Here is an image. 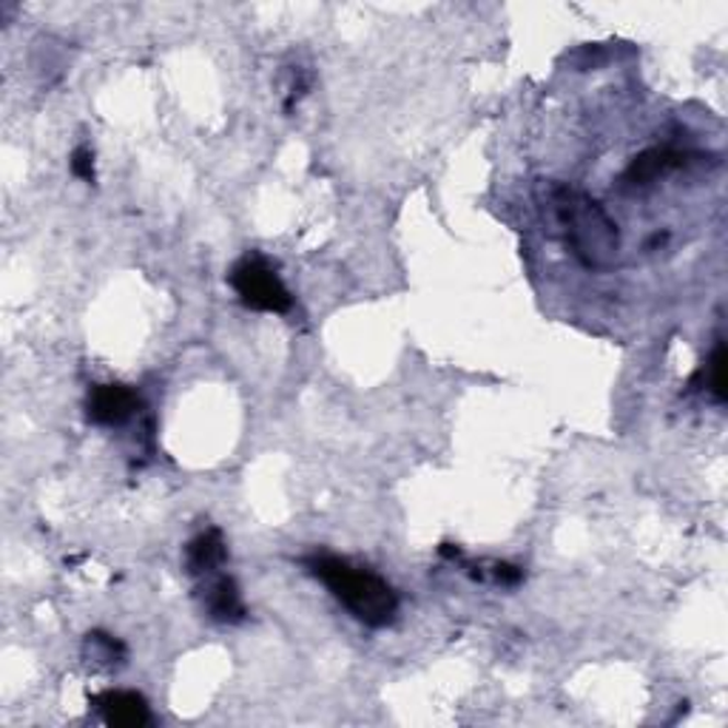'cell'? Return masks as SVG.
Wrapping results in <instances>:
<instances>
[{
	"mask_svg": "<svg viewBox=\"0 0 728 728\" xmlns=\"http://www.w3.org/2000/svg\"><path fill=\"white\" fill-rule=\"evenodd\" d=\"M708 390L715 393L717 402H723L726 398V345H717L715 354H712V359H708Z\"/></svg>",
	"mask_w": 728,
	"mask_h": 728,
	"instance_id": "cell-10",
	"label": "cell"
},
{
	"mask_svg": "<svg viewBox=\"0 0 728 728\" xmlns=\"http://www.w3.org/2000/svg\"><path fill=\"white\" fill-rule=\"evenodd\" d=\"M683 165H686V154H680V151L672 149H651L632 160L629 171H626V180H629L632 185H649L658 177H666L669 171L683 169Z\"/></svg>",
	"mask_w": 728,
	"mask_h": 728,
	"instance_id": "cell-7",
	"label": "cell"
},
{
	"mask_svg": "<svg viewBox=\"0 0 728 728\" xmlns=\"http://www.w3.org/2000/svg\"><path fill=\"white\" fill-rule=\"evenodd\" d=\"M231 288L236 290V297L245 308L251 311H265V313H285L290 311L293 297L285 288L282 279L276 276L268 262L259 256H245V259L231 270Z\"/></svg>",
	"mask_w": 728,
	"mask_h": 728,
	"instance_id": "cell-3",
	"label": "cell"
},
{
	"mask_svg": "<svg viewBox=\"0 0 728 728\" xmlns=\"http://www.w3.org/2000/svg\"><path fill=\"white\" fill-rule=\"evenodd\" d=\"M203 603H206L208 615L220 623H236L245 617V603H242V594L236 589V583L226 575H217L206 583V594H203Z\"/></svg>",
	"mask_w": 728,
	"mask_h": 728,
	"instance_id": "cell-6",
	"label": "cell"
},
{
	"mask_svg": "<svg viewBox=\"0 0 728 728\" xmlns=\"http://www.w3.org/2000/svg\"><path fill=\"white\" fill-rule=\"evenodd\" d=\"M222 561H226V544L220 530H206L185 550V564L194 575H211L217 566H222Z\"/></svg>",
	"mask_w": 728,
	"mask_h": 728,
	"instance_id": "cell-8",
	"label": "cell"
},
{
	"mask_svg": "<svg viewBox=\"0 0 728 728\" xmlns=\"http://www.w3.org/2000/svg\"><path fill=\"white\" fill-rule=\"evenodd\" d=\"M85 658L97 666H117L126 658V646L117 640V637L106 635V632H92L85 637Z\"/></svg>",
	"mask_w": 728,
	"mask_h": 728,
	"instance_id": "cell-9",
	"label": "cell"
},
{
	"mask_svg": "<svg viewBox=\"0 0 728 728\" xmlns=\"http://www.w3.org/2000/svg\"><path fill=\"white\" fill-rule=\"evenodd\" d=\"M495 580L504 583V587H516L518 580H521V569H516V566L509 564H498L495 566Z\"/></svg>",
	"mask_w": 728,
	"mask_h": 728,
	"instance_id": "cell-12",
	"label": "cell"
},
{
	"mask_svg": "<svg viewBox=\"0 0 728 728\" xmlns=\"http://www.w3.org/2000/svg\"><path fill=\"white\" fill-rule=\"evenodd\" d=\"M137 393L126 384H97L89 393V402H85V411L94 425H106L117 427L123 421L135 416L137 411Z\"/></svg>",
	"mask_w": 728,
	"mask_h": 728,
	"instance_id": "cell-4",
	"label": "cell"
},
{
	"mask_svg": "<svg viewBox=\"0 0 728 728\" xmlns=\"http://www.w3.org/2000/svg\"><path fill=\"white\" fill-rule=\"evenodd\" d=\"M103 723L114 728H140L151 720L149 703L137 692H106L97 701Z\"/></svg>",
	"mask_w": 728,
	"mask_h": 728,
	"instance_id": "cell-5",
	"label": "cell"
},
{
	"mask_svg": "<svg viewBox=\"0 0 728 728\" xmlns=\"http://www.w3.org/2000/svg\"><path fill=\"white\" fill-rule=\"evenodd\" d=\"M541 208L550 213L566 245L587 268L606 270L615 265L621 251V231L606 208L589 194L573 185L544 183L541 185Z\"/></svg>",
	"mask_w": 728,
	"mask_h": 728,
	"instance_id": "cell-1",
	"label": "cell"
},
{
	"mask_svg": "<svg viewBox=\"0 0 728 728\" xmlns=\"http://www.w3.org/2000/svg\"><path fill=\"white\" fill-rule=\"evenodd\" d=\"M308 566L331 589L333 598L365 626L382 629V626H390L396 621V592L388 580L379 578L375 573L359 569V566L347 564L336 555H313V558H308Z\"/></svg>",
	"mask_w": 728,
	"mask_h": 728,
	"instance_id": "cell-2",
	"label": "cell"
},
{
	"mask_svg": "<svg viewBox=\"0 0 728 728\" xmlns=\"http://www.w3.org/2000/svg\"><path fill=\"white\" fill-rule=\"evenodd\" d=\"M71 174L80 180H85V183H94V154L92 149H85V146H80V149H74V154H71Z\"/></svg>",
	"mask_w": 728,
	"mask_h": 728,
	"instance_id": "cell-11",
	"label": "cell"
}]
</instances>
